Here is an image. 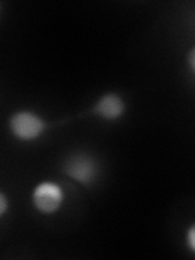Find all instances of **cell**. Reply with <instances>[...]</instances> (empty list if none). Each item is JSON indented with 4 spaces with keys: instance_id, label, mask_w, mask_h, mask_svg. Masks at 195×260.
Masks as SVG:
<instances>
[{
    "instance_id": "cell-8",
    "label": "cell",
    "mask_w": 195,
    "mask_h": 260,
    "mask_svg": "<svg viewBox=\"0 0 195 260\" xmlns=\"http://www.w3.org/2000/svg\"><path fill=\"white\" fill-rule=\"evenodd\" d=\"M0 13H2V7H0Z\"/></svg>"
},
{
    "instance_id": "cell-5",
    "label": "cell",
    "mask_w": 195,
    "mask_h": 260,
    "mask_svg": "<svg viewBox=\"0 0 195 260\" xmlns=\"http://www.w3.org/2000/svg\"><path fill=\"white\" fill-rule=\"evenodd\" d=\"M185 244L190 254H195V226L193 224H190L189 230L185 233Z\"/></svg>"
},
{
    "instance_id": "cell-3",
    "label": "cell",
    "mask_w": 195,
    "mask_h": 260,
    "mask_svg": "<svg viewBox=\"0 0 195 260\" xmlns=\"http://www.w3.org/2000/svg\"><path fill=\"white\" fill-rule=\"evenodd\" d=\"M65 203V190L60 184L41 181L31 192V205L39 215L51 216L59 213Z\"/></svg>"
},
{
    "instance_id": "cell-6",
    "label": "cell",
    "mask_w": 195,
    "mask_h": 260,
    "mask_svg": "<svg viewBox=\"0 0 195 260\" xmlns=\"http://www.w3.org/2000/svg\"><path fill=\"white\" fill-rule=\"evenodd\" d=\"M8 208H10V202H8L7 193L0 190V218H4L7 215Z\"/></svg>"
},
{
    "instance_id": "cell-2",
    "label": "cell",
    "mask_w": 195,
    "mask_h": 260,
    "mask_svg": "<svg viewBox=\"0 0 195 260\" xmlns=\"http://www.w3.org/2000/svg\"><path fill=\"white\" fill-rule=\"evenodd\" d=\"M62 173L81 187H93L100 176V165L93 154L86 151H75L63 159Z\"/></svg>"
},
{
    "instance_id": "cell-7",
    "label": "cell",
    "mask_w": 195,
    "mask_h": 260,
    "mask_svg": "<svg viewBox=\"0 0 195 260\" xmlns=\"http://www.w3.org/2000/svg\"><path fill=\"white\" fill-rule=\"evenodd\" d=\"M189 70L193 75L195 73V49L193 47H190V51H189Z\"/></svg>"
},
{
    "instance_id": "cell-4",
    "label": "cell",
    "mask_w": 195,
    "mask_h": 260,
    "mask_svg": "<svg viewBox=\"0 0 195 260\" xmlns=\"http://www.w3.org/2000/svg\"><path fill=\"white\" fill-rule=\"evenodd\" d=\"M127 112V103L124 96L117 91H108L101 94L89 108V114L103 122H119Z\"/></svg>"
},
{
    "instance_id": "cell-1",
    "label": "cell",
    "mask_w": 195,
    "mask_h": 260,
    "mask_svg": "<svg viewBox=\"0 0 195 260\" xmlns=\"http://www.w3.org/2000/svg\"><path fill=\"white\" fill-rule=\"evenodd\" d=\"M8 130L15 140L23 143L36 142L49 130V122L31 109H18L8 117Z\"/></svg>"
}]
</instances>
